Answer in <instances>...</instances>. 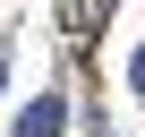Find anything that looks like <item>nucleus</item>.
<instances>
[{
    "label": "nucleus",
    "mask_w": 145,
    "mask_h": 137,
    "mask_svg": "<svg viewBox=\"0 0 145 137\" xmlns=\"http://www.w3.org/2000/svg\"><path fill=\"white\" fill-rule=\"evenodd\" d=\"M17 137H60V103H51V94L26 103V111H17Z\"/></svg>",
    "instance_id": "nucleus-1"
}]
</instances>
